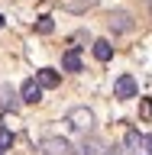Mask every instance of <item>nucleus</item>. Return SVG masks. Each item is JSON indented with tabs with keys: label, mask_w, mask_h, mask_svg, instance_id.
Wrapping results in <instances>:
<instances>
[{
	"label": "nucleus",
	"mask_w": 152,
	"mask_h": 155,
	"mask_svg": "<svg viewBox=\"0 0 152 155\" xmlns=\"http://www.w3.org/2000/svg\"><path fill=\"white\" fill-rule=\"evenodd\" d=\"M65 123L71 126V129H91L94 113H91L87 107H75V110H68V113H65Z\"/></svg>",
	"instance_id": "nucleus-1"
},
{
	"label": "nucleus",
	"mask_w": 152,
	"mask_h": 155,
	"mask_svg": "<svg viewBox=\"0 0 152 155\" xmlns=\"http://www.w3.org/2000/svg\"><path fill=\"white\" fill-rule=\"evenodd\" d=\"M39 152L42 155H71V145H68V139H62V136H49V139L39 142Z\"/></svg>",
	"instance_id": "nucleus-2"
},
{
	"label": "nucleus",
	"mask_w": 152,
	"mask_h": 155,
	"mask_svg": "<svg viewBox=\"0 0 152 155\" xmlns=\"http://www.w3.org/2000/svg\"><path fill=\"white\" fill-rule=\"evenodd\" d=\"M113 94L120 97V100H130V97H136V81H133V74H120V78H117Z\"/></svg>",
	"instance_id": "nucleus-3"
},
{
	"label": "nucleus",
	"mask_w": 152,
	"mask_h": 155,
	"mask_svg": "<svg viewBox=\"0 0 152 155\" xmlns=\"http://www.w3.org/2000/svg\"><path fill=\"white\" fill-rule=\"evenodd\" d=\"M19 100H23V104H39V100H42V87L36 84V78H29V81H23V91H19Z\"/></svg>",
	"instance_id": "nucleus-4"
},
{
	"label": "nucleus",
	"mask_w": 152,
	"mask_h": 155,
	"mask_svg": "<svg viewBox=\"0 0 152 155\" xmlns=\"http://www.w3.org/2000/svg\"><path fill=\"white\" fill-rule=\"evenodd\" d=\"M110 29L113 32H133V16L126 10H117L113 16H110Z\"/></svg>",
	"instance_id": "nucleus-5"
},
{
	"label": "nucleus",
	"mask_w": 152,
	"mask_h": 155,
	"mask_svg": "<svg viewBox=\"0 0 152 155\" xmlns=\"http://www.w3.org/2000/svg\"><path fill=\"white\" fill-rule=\"evenodd\" d=\"M100 149H104V142H100L97 136H87L84 142L78 145V155H100Z\"/></svg>",
	"instance_id": "nucleus-6"
},
{
	"label": "nucleus",
	"mask_w": 152,
	"mask_h": 155,
	"mask_svg": "<svg viewBox=\"0 0 152 155\" xmlns=\"http://www.w3.org/2000/svg\"><path fill=\"white\" fill-rule=\"evenodd\" d=\"M58 81H62V78H58V71H52V68H42V71L36 74L39 87H58Z\"/></svg>",
	"instance_id": "nucleus-7"
},
{
	"label": "nucleus",
	"mask_w": 152,
	"mask_h": 155,
	"mask_svg": "<svg viewBox=\"0 0 152 155\" xmlns=\"http://www.w3.org/2000/svg\"><path fill=\"white\" fill-rule=\"evenodd\" d=\"M94 58L97 61H110V58H113V45H110L107 39H97L94 42Z\"/></svg>",
	"instance_id": "nucleus-8"
},
{
	"label": "nucleus",
	"mask_w": 152,
	"mask_h": 155,
	"mask_svg": "<svg viewBox=\"0 0 152 155\" xmlns=\"http://www.w3.org/2000/svg\"><path fill=\"white\" fill-rule=\"evenodd\" d=\"M62 68H65V71H81V55H78V48H71V52L62 55Z\"/></svg>",
	"instance_id": "nucleus-9"
},
{
	"label": "nucleus",
	"mask_w": 152,
	"mask_h": 155,
	"mask_svg": "<svg viewBox=\"0 0 152 155\" xmlns=\"http://www.w3.org/2000/svg\"><path fill=\"white\" fill-rule=\"evenodd\" d=\"M0 107H10V110H16V107H19L13 87H7V84H0Z\"/></svg>",
	"instance_id": "nucleus-10"
},
{
	"label": "nucleus",
	"mask_w": 152,
	"mask_h": 155,
	"mask_svg": "<svg viewBox=\"0 0 152 155\" xmlns=\"http://www.w3.org/2000/svg\"><path fill=\"white\" fill-rule=\"evenodd\" d=\"M36 32H39V36H52V32H55V23H52V16H39Z\"/></svg>",
	"instance_id": "nucleus-11"
},
{
	"label": "nucleus",
	"mask_w": 152,
	"mask_h": 155,
	"mask_svg": "<svg viewBox=\"0 0 152 155\" xmlns=\"http://www.w3.org/2000/svg\"><path fill=\"white\" fill-rule=\"evenodd\" d=\"M139 145H143V136H139V129H126V149L139 152Z\"/></svg>",
	"instance_id": "nucleus-12"
},
{
	"label": "nucleus",
	"mask_w": 152,
	"mask_h": 155,
	"mask_svg": "<svg viewBox=\"0 0 152 155\" xmlns=\"http://www.w3.org/2000/svg\"><path fill=\"white\" fill-rule=\"evenodd\" d=\"M97 0H71V3H65V10L68 13H81V10H87V7H94Z\"/></svg>",
	"instance_id": "nucleus-13"
},
{
	"label": "nucleus",
	"mask_w": 152,
	"mask_h": 155,
	"mask_svg": "<svg viewBox=\"0 0 152 155\" xmlns=\"http://www.w3.org/2000/svg\"><path fill=\"white\" fill-rule=\"evenodd\" d=\"M13 139H16V136H13L7 126H3V129H0V152H7L10 145H13Z\"/></svg>",
	"instance_id": "nucleus-14"
},
{
	"label": "nucleus",
	"mask_w": 152,
	"mask_h": 155,
	"mask_svg": "<svg viewBox=\"0 0 152 155\" xmlns=\"http://www.w3.org/2000/svg\"><path fill=\"white\" fill-rule=\"evenodd\" d=\"M139 113H143V120H152V100H149V97L139 100Z\"/></svg>",
	"instance_id": "nucleus-15"
},
{
	"label": "nucleus",
	"mask_w": 152,
	"mask_h": 155,
	"mask_svg": "<svg viewBox=\"0 0 152 155\" xmlns=\"http://www.w3.org/2000/svg\"><path fill=\"white\" fill-rule=\"evenodd\" d=\"M104 155H123V145H107Z\"/></svg>",
	"instance_id": "nucleus-16"
},
{
	"label": "nucleus",
	"mask_w": 152,
	"mask_h": 155,
	"mask_svg": "<svg viewBox=\"0 0 152 155\" xmlns=\"http://www.w3.org/2000/svg\"><path fill=\"white\" fill-rule=\"evenodd\" d=\"M143 145H146V152L152 155V136H143Z\"/></svg>",
	"instance_id": "nucleus-17"
},
{
	"label": "nucleus",
	"mask_w": 152,
	"mask_h": 155,
	"mask_svg": "<svg viewBox=\"0 0 152 155\" xmlns=\"http://www.w3.org/2000/svg\"><path fill=\"white\" fill-rule=\"evenodd\" d=\"M0 155H3V152H0Z\"/></svg>",
	"instance_id": "nucleus-18"
}]
</instances>
